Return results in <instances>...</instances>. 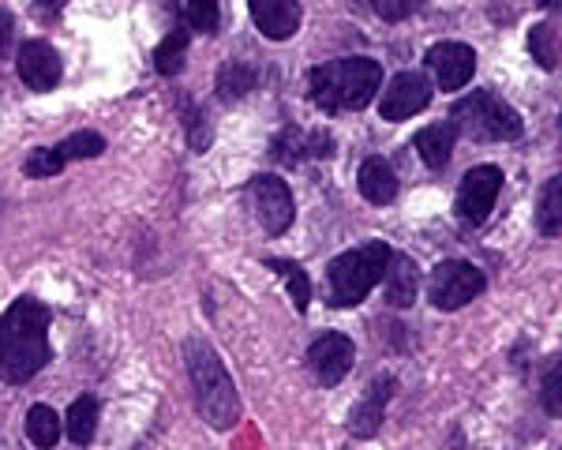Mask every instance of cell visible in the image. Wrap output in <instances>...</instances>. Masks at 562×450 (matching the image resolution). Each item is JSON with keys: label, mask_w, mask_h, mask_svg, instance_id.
<instances>
[{"label": "cell", "mask_w": 562, "mask_h": 450, "mask_svg": "<svg viewBox=\"0 0 562 450\" xmlns=\"http://www.w3.org/2000/svg\"><path fill=\"white\" fill-rule=\"evenodd\" d=\"M251 192V203H256V218L262 229L270 233V237H281V233L293 225V192H289V184L274 173H259L256 180L248 184Z\"/></svg>", "instance_id": "52a82bcc"}, {"label": "cell", "mask_w": 562, "mask_h": 450, "mask_svg": "<svg viewBox=\"0 0 562 450\" xmlns=\"http://www.w3.org/2000/svg\"><path fill=\"white\" fill-rule=\"evenodd\" d=\"M330 150H334V139L326 132L285 128L274 139L270 155H274L278 161H285V166H296V161H304V158H330Z\"/></svg>", "instance_id": "9a60e30c"}, {"label": "cell", "mask_w": 562, "mask_h": 450, "mask_svg": "<svg viewBox=\"0 0 562 450\" xmlns=\"http://www.w3.org/2000/svg\"><path fill=\"white\" fill-rule=\"evenodd\" d=\"M251 87H256V68L244 65V60H225L222 71H217V94L225 102H237Z\"/></svg>", "instance_id": "603a6c76"}, {"label": "cell", "mask_w": 562, "mask_h": 450, "mask_svg": "<svg viewBox=\"0 0 562 450\" xmlns=\"http://www.w3.org/2000/svg\"><path fill=\"white\" fill-rule=\"evenodd\" d=\"M60 431H65V425H60V417L49 409V405H34L31 413H26V439H31L38 450H53L60 443Z\"/></svg>", "instance_id": "ffe728a7"}, {"label": "cell", "mask_w": 562, "mask_h": 450, "mask_svg": "<svg viewBox=\"0 0 562 450\" xmlns=\"http://www.w3.org/2000/svg\"><path fill=\"white\" fill-rule=\"evenodd\" d=\"M177 12L192 31H203V34H217V23H222L217 0H177Z\"/></svg>", "instance_id": "d4e9b609"}, {"label": "cell", "mask_w": 562, "mask_h": 450, "mask_svg": "<svg viewBox=\"0 0 562 450\" xmlns=\"http://www.w3.org/2000/svg\"><path fill=\"white\" fill-rule=\"evenodd\" d=\"M65 161H83V158H98L105 150V139L98 132H76V135H68L60 147H53Z\"/></svg>", "instance_id": "484cf974"}, {"label": "cell", "mask_w": 562, "mask_h": 450, "mask_svg": "<svg viewBox=\"0 0 562 450\" xmlns=\"http://www.w3.org/2000/svg\"><path fill=\"white\" fill-rule=\"evenodd\" d=\"M543 8H551V12H562V0H540Z\"/></svg>", "instance_id": "d6a6232c"}, {"label": "cell", "mask_w": 562, "mask_h": 450, "mask_svg": "<svg viewBox=\"0 0 562 450\" xmlns=\"http://www.w3.org/2000/svg\"><path fill=\"white\" fill-rule=\"evenodd\" d=\"M12 38H15L12 12H0V57H8V49H12Z\"/></svg>", "instance_id": "4dcf8cb0"}, {"label": "cell", "mask_w": 562, "mask_h": 450, "mask_svg": "<svg viewBox=\"0 0 562 450\" xmlns=\"http://www.w3.org/2000/svg\"><path fill=\"white\" fill-rule=\"evenodd\" d=\"M551 26L548 23H537L529 31V49H532V57L540 60V68H559V49L551 45Z\"/></svg>", "instance_id": "83f0119b"}, {"label": "cell", "mask_w": 562, "mask_h": 450, "mask_svg": "<svg viewBox=\"0 0 562 450\" xmlns=\"http://www.w3.org/2000/svg\"><path fill=\"white\" fill-rule=\"evenodd\" d=\"M540 402L551 417H562V357L551 360L543 368V380H540Z\"/></svg>", "instance_id": "4316f807"}, {"label": "cell", "mask_w": 562, "mask_h": 450, "mask_svg": "<svg viewBox=\"0 0 562 450\" xmlns=\"http://www.w3.org/2000/svg\"><path fill=\"white\" fill-rule=\"evenodd\" d=\"M184 60H188V31H169L158 42V49H154V68H158V76H177L184 68Z\"/></svg>", "instance_id": "cb8c5ba5"}, {"label": "cell", "mask_w": 562, "mask_h": 450, "mask_svg": "<svg viewBox=\"0 0 562 450\" xmlns=\"http://www.w3.org/2000/svg\"><path fill=\"white\" fill-rule=\"evenodd\" d=\"M267 267L274 270V274L285 282L289 290V301H293L296 312H307V304H312V282H307V274L301 267L293 263V259H267Z\"/></svg>", "instance_id": "44dd1931"}, {"label": "cell", "mask_w": 562, "mask_h": 450, "mask_svg": "<svg viewBox=\"0 0 562 450\" xmlns=\"http://www.w3.org/2000/svg\"><path fill=\"white\" fill-rule=\"evenodd\" d=\"M23 169H26V177H57L60 169H65V158H60L53 147H38L23 161Z\"/></svg>", "instance_id": "f1b7e54d"}, {"label": "cell", "mask_w": 562, "mask_h": 450, "mask_svg": "<svg viewBox=\"0 0 562 450\" xmlns=\"http://www.w3.org/2000/svg\"><path fill=\"white\" fill-rule=\"evenodd\" d=\"M60 8H65V0H34V12H42L45 20H53Z\"/></svg>", "instance_id": "1f68e13d"}, {"label": "cell", "mask_w": 562, "mask_h": 450, "mask_svg": "<svg viewBox=\"0 0 562 450\" xmlns=\"http://www.w3.org/2000/svg\"><path fill=\"white\" fill-rule=\"evenodd\" d=\"M394 248L386 240H368L360 248H349L326 267V301L334 308H357L364 296L383 282L386 263Z\"/></svg>", "instance_id": "277c9868"}, {"label": "cell", "mask_w": 562, "mask_h": 450, "mask_svg": "<svg viewBox=\"0 0 562 450\" xmlns=\"http://www.w3.org/2000/svg\"><path fill=\"white\" fill-rule=\"evenodd\" d=\"M537 225H540V233H548V237H555V233L562 229V173L551 177L548 184L540 188Z\"/></svg>", "instance_id": "7402d4cb"}, {"label": "cell", "mask_w": 562, "mask_h": 450, "mask_svg": "<svg viewBox=\"0 0 562 450\" xmlns=\"http://www.w3.org/2000/svg\"><path fill=\"white\" fill-rule=\"evenodd\" d=\"M428 71L435 76L439 90H461L476 71V53L465 42H439L428 49Z\"/></svg>", "instance_id": "8fae6325"}, {"label": "cell", "mask_w": 562, "mask_h": 450, "mask_svg": "<svg viewBox=\"0 0 562 450\" xmlns=\"http://www.w3.org/2000/svg\"><path fill=\"white\" fill-rule=\"evenodd\" d=\"M357 184H360V195L375 206L394 203V195H397V177H394V169H390L386 158H368L364 166H360Z\"/></svg>", "instance_id": "ac0fdd59"}, {"label": "cell", "mask_w": 562, "mask_h": 450, "mask_svg": "<svg viewBox=\"0 0 562 450\" xmlns=\"http://www.w3.org/2000/svg\"><path fill=\"white\" fill-rule=\"evenodd\" d=\"M184 368L195 391V409L211 428H233L240 420V394L233 386L229 372H225L222 357L206 346L203 338H192L184 346Z\"/></svg>", "instance_id": "3957f363"}, {"label": "cell", "mask_w": 562, "mask_h": 450, "mask_svg": "<svg viewBox=\"0 0 562 450\" xmlns=\"http://www.w3.org/2000/svg\"><path fill=\"white\" fill-rule=\"evenodd\" d=\"M454 139H458V128L450 121H439V124H428V128L416 132V150H420L424 166L428 169H447L450 155H454Z\"/></svg>", "instance_id": "e0dca14e"}, {"label": "cell", "mask_w": 562, "mask_h": 450, "mask_svg": "<svg viewBox=\"0 0 562 450\" xmlns=\"http://www.w3.org/2000/svg\"><path fill=\"white\" fill-rule=\"evenodd\" d=\"M487 278L484 270L476 263H465V259H447L431 270L428 278V301L435 304L439 312H458L465 308L469 301H476L484 293Z\"/></svg>", "instance_id": "8992f818"}, {"label": "cell", "mask_w": 562, "mask_h": 450, "mask_svg": "<svg viewBox=\"0 0 562 450\" xmlns=\"http://www.w3.org/2000/svg\"><path fill=\"white\" fill-rule=\"evenodd\" d=\"M383 87V68L371 57H346V60H326L312 68L307 76V94L323 113H346L364 110L371 98Z\"/></svg>", "instance_id": "7a4b0ae2"}, {"label": "cell", "mask_w": 562, "mask_h": 450, "mask_svg": "<svg viewBox=\"0 0 562 450\" xmlns=\"http://www.w3.org/2000/svg\"><path fill=\"white\" fill-rule=\"evenodd\" d=\"M49 360V308L23 296L0 315V380L26 383Z\"/></svg>", "instance_id": "6da1fadb"}, {"label": "cell", "mask_w": 562, "mask_h": 450, "mask_svg": "<svg viewBox=\"0 0 562 450\" xmlns=\"http://www.w3.org/2000/svg\"><path fill=\"white\" fill-rule=\"evenodd\" d=\"M498 192H503V169L498 166L469 169L465 180H461V188H458V218L469 222V225L487 222Z\"/></svg>", "instance_id": "ba28073f"}, {"label": "cell", "mask_w": 562, "mask_h": 450, "mask_svg": "<svg viewBox=\"0 0 562 450\" xmlns=\"http://www.w3.org/2000/svg\"><path fill=\"white\" fill-rule=\"evenodd\" d=\"M394 375H379L375 383L368 386V394L357 402V409L349 413V431L357 439H371L379 431V425H383L386 417V405L390 398H394Z\"/></svg>", "instance_id": "5bb4252c"}, {"label": "cell", "mask_w": 562, "mask_h": 450, "mask_svg": "<svg viewBox=\"0 0 562 450\" xmlns=\"http://www.w3.org/2000/svg\"><path fill=\"white\" fill-rule=\"evenodd\" d=\"M431 102V83L420 71H402V76L390 79V87L379 98V113L383 121H409V116L424 113Z\"/></svg>", "instance_id": "9c48e42d"}, {"label": "cell", "mask_w": 562, "mask_h": 450, "mask_svg": "<svg viewBox=\"0 0 562 450\" xmlns=\"http://www.w3.org/2000/svg\"><path fill=\"white\" fill-rule=\"evenodd\" d=\"M251 20L270 42H289L301 31V0H248Z\"/></svg>", "instance_id": "4fadbf2b"}, {"label": "cell", "mask_w": 562, "mask_h": 450, "mask_svg": "<svg viewBox=\"0 0 562 450\" xmlns=\"http://www.w3.org/2000/svg\"><path fill=\"white\" fill-rule=\"evenodd\" d=\"M98 413H102V405H98V398H90V394H83V398L71 402L68 420H65V431H68L71 443L87 447L90 439H94V431H98Z\"/></svg>", "instance_id": "d6986e66"}, {"label": "cell", "mask_w": 562, "mask_h": 450, "mask_svg": "<svg viewBox=\"0 0 562 450\" xmlns=\"http://www.w3.org/2000/svg\"><path fill=\"white\" fill-rule=\"evenodd\" d=\"M352 360H357V346H352V338L338 335V330L315 338L312 349H307V368H312V375L323 386H338L346 380Z\"/></svg>", "instance_id": "30bf717a"}, {"label": "cell", "mask_w": 562, "mask_h": 450, "mask_svg": "<svg viewBox=\"0 0 562 450\" xmlns=\"http://www.w3.org/2000/svg\"><path fill=\"white\" fill-rule=\"evenodd\" d=\"M386 304H394V308H409L416 301V293H420V270L409 256H390L386 263Z\"/></svg>", "instance_id": "2e32d148"}, {"label": "cell", "mask_w": 562, "mask_h": 450, "mask_svg": "<svg viewBox=\"0 0 562 450\" xmlns=\"http://www.w3.org/2000/svg\"><path fill=\"white\" fill-rule=\"evenodd\" d=\"M184 128L192 132V150L195 155H203V150L211 147V124H206V116L195 110L192 121H184Z\"/></svg>", "instance_id": "f546056e"}, {"label": "cell", "mask_w": 562, "mask_h": 450, "mask_svg": "<svg viewBox=\"0 0 562 450\" xmlns=\"http://www.w3.org/2000/svg\"><path fill=\"white\" fill-rule=\"evenodd\" d=\"M450 124L465 135H473V139H487V143H510V139H521V132H525L521 116L498 94H492V90H473L469 98L454 102Z\"/></svg>", "instance_id": "5b68a950"}, {"label": "cell", "mask_w": 562, "mask_h": 450, "mask_svg": "<svg viewBox=\"0 0 562 450\" xmlns=\"http://www.w3.org/2000/svg\"><path fill=\"white\" fill-rule=\"evenodd\" d=\"M15 65H20V79L31 90H53L60 83V76H65L60 53L49 42H26Z\"/></svg>", "instance_id": "7c38bea8"}]
</instances>
